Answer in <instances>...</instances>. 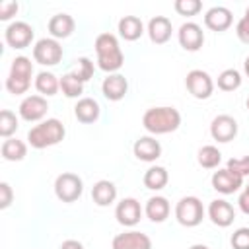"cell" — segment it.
<instances>
[{
  "instance_id": "1",
  "label": "cell",
  "mask_w": 249,
  "mask_h": 249,
  "mask_svg": "<svg viewBox=\"0 0 249 249\" xmlns=\"http://www.w3.org/2000/svg\"><path fill=\"white\" fill-rule=\"evenodd\" d=\"M142 126L154 136L175 132L181 126V113L169 105L150 107L142 117Z\"/></svg>"
},
{
  "instance_id": "2",
  "label": "cell",
  "mask_w": 249,
  "mask_h": 249,
  "mask_svg": "<svg viewBox=\"0 0 249 249\" xmlns=\"http://www.w3.org/2000/svg\"><path fill=\"white\" fill-rule=\"evenodd\" d=\"M95 53H97V66L103 72L117 74V70L124 64V54L119 47V39L113 33H99L95 37Z\"/></svg>"
},
{
  "instance_id": "3",
  "label": "cell",
  "mask_w": 249,
  "mask_h": 249,
  "mask_svg": "<svg viewBox=\"0 0 249 249\" xmlns=\"http://www.w3.org/2000/svg\"><path fill=\"white\" fill-rule=\"evenodd\" d=\"M64 134H66V128L58 119H47V121H41L39 124H35L33 128H29L27 142L31 148L43 150V148H51V146H56L58 142H62Z\"/></svg>"
},
{
  "instance_id": "4",
  "label": "cell",
  "mask_w": 249,
  "mask_h": 249,
  "mask_svg": "<svg viewBox=\"0 0 249 249\" xmlns=\"http://www.w3.org/2000/svg\"><path fill=\"white\" fill-rule=\"evenodd\" d=\"M31 76H33V62L27 56H16L10 66V74L6 78V89L12 95L27 93L31 88Z\"/></svg>"
},
{
  "instance_id": "5",
  "label": "cell",
  "mask_w": 249,
  "mask_h": 249,
  "mask_svg": "<svg viewBox=\"0 0 249 249\" xmlns=\"http://www.w3.org/2000/svg\"><path fill=\"white\" fill-rule=\"evenodd\" d=\"M175 218L181 226L185 228H195L202 222L204 218V206H202V200L198 196H183L179 198V202L175 204Z\"/></svg>"
},
{
  "instance_id": "6",
  "label": "cell",
  "mask_w": 249,
  "mask_h": 249,
  "mask_svg": "<svg viewBox=\"0 0 249 249\" xmlns=\"http://www.w3.org/2000/svg\"><path fill=\"white\" fill-rule=\"evenodd\" d=\"M84 193V181L76 173L64 171L54 179V195L60 202H76Z\"/></svg>"
},
{
  "instance_id": "7",
  "label": "cell",
  "mask_w": 249,
  "mask_h": 249,
  "mask_svg": "<svg viewBox=\"0 0 249 249\" xmlns=\"http://www.w3.org/2000/svg\"><path fill=\"white\" fill-rule=\"evenodd\" d=\"M62 47L53 37H43L33 47V60L41 66H54L62 60Z\"/></svg>"
},
{
  "instance_id": "8",
  "label": "cell",
  "mask_w": 249,
  "mask_h": 249,
  "mask_svg": "<svg viewBox=\"0 0 249 249\" xmlns=\"http://www.w3.org/2000/svg\"><path fill=\"white\" fill-rule=\"evenodd\" d=\"M185 88L195 99H208L212 95V91H214V80H212V76L208 72L195 68V70H191L187 74Z\"/></svg>"
},
{
  "instance_id": "9",
  "label": "cell",
  "mask_w": 249,
  "mask_h": 249,
  "mask_svg": "<svg viewBox=\"0 0 249 249\" xmlns=\"http://www.w3.org/2000/svg\"><path fill=\"white\" fill-rule=\"evenodd\" d=\"M33 37H35V31L27 21H12L4 31V39L12 49L29 47Z\"/></svg>"
},
{
  "instance_id": "10",
  "label": "cell",
  "mask_w": 249,
  "mask_h": 249,
  "mask_svg": "<svg viewBox=\"0 0 249 249\" xmlns=\"http://www.w3.org/2000/svg\"><path fill=\"white\" fill-rule=\"evenodd\" d=\"M19 117L27 123H37L41 121L47 111H49V103H47V97L35 93V95H27L23 97V101L19 103Z\"/></svg>"
},
{
  "instance_id": "11",
  "label": "cell",
  "mask_w": 249,
  "mask_h": 249,
  "mask_svg": "<svg viewBox=\"0 0 249 249\" xmlns=\"http://www.w3.org/2000/svg\"><path fill=\"white\" fill-rule=\"evenodd\" d=\"M177 39H179V45L189 51V53H196L202 45H204V31L198 23L195 21H185L179 31H177Z\"/></svg>"
},
{
  "instance_id": "12",
  "label": "cell",
  "mask_w": 249,
  "mask_h": 249,
  "mask_svg": "<svg viewBox=\"0 0 249 249\" xmlns=\"http://www.w3.org/2000/svg\"><path fill=\"white\" fill-rule=\"evenodd\" d=\"M210 183H212V189L216 193H220V195H233V193H237L243 187V177H239L237 173H233L228 167H224V169H218V171L212 173Z\"/></svg>"
},
{
  "instance_id": "13",
  "label": "cell",
  "mask_w": 249,
  "mask_h": 249,
  "mask_svg": "<svg viewBox=\"0 0 249 249\" xmlns=\"http://www.w3.org/2000/svg\"><path fill=\"white\" fill-rule=\"evenodd\" d=\"M210 136L216 142H231L237 136V121L231 115H218L210 123Z\"/></svg>"
},
{
  "instance_id": "14",
  "label": "cell",
  "mask_w": 249,
  "mask_h": 249,
  "mask_svg": "<svg viewBox=\"0 0 249 249\" xmlns=\"http://www.w3.org/2000/svg\"><path fill=\"white\" fill-rule=\"evenodd\" d=\"M115 218L121 226L124 228H132L140 222L142 218V206L136 198L132 196H126L123 198L121 202H117V208H115Z\"/></svg>"
},
{
  "instance_id": "15",
  "label": "cell",
  "mask_w": 249,
  "mask_h": 249,
  "mask_svg": "<svg viewBox=\"0 0 249 249\" xmlns=\"http://www.w3.org/2000/svg\"><path fill=\"white\" fill-rule=\"evenodd\" d=\"M208 218H210V222H212L214 226H218V228H228V226H231L233 220H235V210H233V206H231L228 200L216 198V200H212V202L208 204Z\"/></svg>"
},
{
  "instance_id": "16",
  "label": "cell",
  "mask_w": 249,
  "mask_h": 249,
  "mask_svg": "<svg viewBox=\"0 0 249 249\" xmlns=\"http://www.w3.org/2000/svg\"><path fill=\"white\" fill-rule=\"evenodd\" d=\"M113 249H152V239L136 230L117 233L111 243Z\"/></svg>"
},
{
  "instance_id": "17",
  "label": "cell",
  "mask_w": 249,
  "mask_h": 249,
  "mask_svg": "<svg viewBox=\"0 0 249 249\" xmlns=\"http://www.w3.org/2000/svg\"><path fill=\"white\" fill-rule=\"evenodd\" d=\"M233 23V14L230 8L226 6H212L206 14H204V25L210 31L222 33L226 29H230V25Z\"/></svg>"
},
{
  "instance_id": "18",
  "label": "cell",
  "mask_w": 249,
  "mask_h": 249,
  "mask_svg": "<svg viewBox=\"0 0 249 249\" xmlns=\"http://www.w3.org/2000/svg\"><path fill=\"white\" fill-rule=\"evenodd\" d=\"M128 91V80L123 74H109L101 82V93L107 101H121Z\"/></svg>"
},
{
  "instance_id": "19",
  "label": "cell",
  "mask_w": 249,
  "mask_h": 249,
  "mask_svg": "<svg viewBox=\"0 0 249 249\" xmlns=\"http://www.w3.org/2000/svg\"><path fill=\"white\" fill-rule=\"evenodd\" d=\"M148 37L152 43L156 45H163L171 39V33H173V25H171V19L165 18V16H154L150 21H148Z\"/></svg>"
},
{
  "instance_id": "20",
  "label": "cell",
  "mask_w": 249,
  "mask_h": 249,
  "mask_svg": "<svg viewBox=\"0 0 249 249\" xmlns=\"http://www.w3.org/2000/svg\"><path fill=\"white\" fill-rule=\"evenodd\" d=\"M132 152L136 156V160L140 161H156L160 156H161V144L154 138V136H140L134 146H132Z\"/></svg>"
},
{
  "instance_id": "21",
  "label": "cell",
  "mask_w": 249,
  "mask_h": 249,
  "mask_svg": "<svg viewBox=\"0 0 249 249\" xmlns=\"http://www.w3.org/2000/svg\"><path fill=\"white\" fill-rule=\"evenodd\" d=\"M169 212H171V206H169V200L165 196H150L146 200V206H144V214L148 216L150 222L154 224H161L169 218Z\"/></svg>"
},
{
  "instance_id": "22",
  "label": "cell",
  "mask_w": 249,
  "mask_h": 249,
  "mask_svg": "<svg viewBox=\"0 0 249 249\" xmlns=\"http://www.w3.org/2000/svg\"><path fill=\"white\" fill-rule=\"evenodd\" d=\"M74 27H76V21L70 14H54L51 19H49V33L53 39H66L74 33Z\"/></svg>"
},
{
  "instance_id": "23",
  "label": "cell",
  "mask_w": 249,
  "mask_h": 249,
  "mask_svg": "<svg viewBox=\"0 0 249 249\" xmlns=\"http://www.w3.org/2000/svg\"><path fill=\"white\" fill-rule=\"evenodd\" d=\"M101 115V107L93 97H82L78 99V103L74 105V117L82 123V124H91L99 119Z\"/></svg>"
},
{
  "instance_id": "24",
  "label": "cell",
  "mask_w": 249,
  "mask_h": 249,
  "mask_svg": "<svg viewBox=\"0 0 249 249\" xmlns=\"http://www.w3.org/2000/svg\"><path fill=\"white\" fill-rule=\"evenodd\" d=\"M91 198L97 206H109L117 200V187L109 179H99L91 187Z\"/></svg>"
},
{
  "instance_id": "25",
  "label": "cell",
  "mask_w": 249,
  "mask_h": 249,
  "mask_svg": "<svg viewBox=\"0 0 249 249\" xmlns=\"http://www.w3.org/2000/svg\"><path fill=\"white\" fill-rule=\"evenodd\" d=\"M117 31L124 41H136L144 33V23H142V19L138 16H123L119 19Z\"/></svg>"
},
{
  "instance_id": "26",
  "label": "cell",
  "mask_w": 249,
  "mask_h": 249,
  "mask_svg": "<svg viewBox=\"0 0 249 249\" xmlns=\"http://www.w3.org/2000/svg\"><path fill=\"white\" fill-rule=\"evenodd\" d=\"M35 89L39 91V95H43V97H53V95H56L58 93V89H60V78H56L53 72H49V70H43V72H39L37 76H35Z\"/></svg>"
},
{
  "instance_id": "27",
  "label": "cell",
  "mask_w": 249,
  "mask_h": 249,
  "mask_svg": "<svg viewBox=\"0 0 249 249\" xmlns=\"http://www.w3.org/2000/svg\"><path fill=\"white\" fill-rule=\"evenodd\" d=\"M142 181H144V187L146 189H150V191H161L167 185V181H169V173L161 165H152V167L146 169Z\"/></svg>"
},
{
  "instance_id": "28",
  "label": "cell",
  "mask_w": 249,
  "mask_h": 249,
  "mask_svg": "<svg viewBox=\"0 0 249 249\" xmlns=\"http://www.w3.org/2000/svg\"><path fill=\"white\" fill-rule=\"evenodd\" d=\"M2 158L6 161H21L25 156H27V144L23 140H18V138H6L2 142Z\"/></svg>"
},
{
  "instance_id": "29",
  "label": "cell",
  "mask_w": 249,
  "mask_h": 249,
  "mask_svg": "<svg viewBox=\"0 0 249 249\" xmlns=\"http://www.w3.org/2000/svg\"><path fill=\"white\" fill-rule=\"evenodd\" d=\"M196 161H198V165L204 167V169H216V167L220 165V161H222V152H220L216 146L206 144V146H202V148L196 152Z\"/></svg>"
},
{
  "instance_id": "30",
  "label": "cell",
  "mask_w": 249,
  "mask_h": 249,
  "mask_svg": "<svg viewBox=\"0 0 249 249\" xmlns=\"http://www.w3.org/2000/svg\"><path fill=\"white\" fill-rule=\"evenodd\" d=\"M60 91L68 99H78L84 93V82H80L72 72H66L60 78Z\"/></svg>"
},
{
  "instance_id": "31",
  "label": "cell",
  "mask_w": 249,
  "mask_h": 249,
  "mask_svg": "<svg viewBox=\"0 0 249 249\" xmlns=\"http://www.w3.org/2000/svg\"><path fill=\"white\" fill-rule=\"evenodd\" d=\"M241 86V74L235 68H226L218 76V88L222 91H235Z\"/></svg>"
},
{
  "instance_id": "32",
  "label": "cell",
  "mask_w": 249,
  "mask_h": 249,
  "mask_svg": "<svg viewBox=\"0 0 249 249\" xmlns=\"http://www.w3.org/2000/svg\"><path fill=\"white\" fill-rule=\"evenodd\" d=\"M18 126H19V121H18L16 113L10 109H2L0 111V136L12 138V134L18 130Z\"/></svg>"
},
{
  "instance_id": "33",
  "label": "cell",
  "mask_w": 249,
  "mask_h": 249,
  "mask_svg": "<svg viewBox=\"0 0 249 249\" xmlns=\"http://www.w3.org/2000/svg\"><path fill=\"white\" fill-rule=\"evenodd\" d=\"M80 82H88L91 76H93V62L88 58V56H80V58H76L74 60V68L70 70Z\"/></svg>"
},
{
  "instance_id": "34",
  "label": "cell",
  "mask_w": 249,
  "mask_h": 249,
  "mask_svg": "<svg viewBox=\"0 0 249 249\" xmlns=\"http://www.w3.org/2000/svg\"><path fill=\"white\" fill-rule=\"evenodd\" d=\"M173 8H175V12L179 16L191 18V16H196L202 10V2L200 0H175Z\"/></svg>"
},
{
  "instance_id": "35",
  "label": "cell",
  "mask_w": 249,
  "mask_h": 249,
  "mask_svg": "<svg viewBox=\"0 0 249 249\" xmlns=\"http://www.w3.org/2000/svg\"><path fill=\"white\" fill-rule=\"evenodd\" d=\"M226 167H228L230 171H233V173H237L239 177L245 179V177L249 175V156H243V158H231V160H228Z\"/></svg>"
},
{
  "instance_id": "36",
  "label": "cell",
  "mask_w": 249,
  "mask_h": 249,
  "mask_svg": "<svg viewBox=\"0 0 249 249\" xmlns=\"http://www.w3.org/2000/svg\"><path fill=\"white\" fill-rule=\"evenodd\" d=\"M233 249H249V228H237L230 239Z\"/></svg>"
},
{
  "instance_id": "37",
  "label": "cell",
  "mask_w": 249,
  "mask_h": 249,
  "mask_svg": "<svg viewBox=\"0 0 249 249\" xmlns=\"http://www.w3.org/2000/svg\"><path fill=\"white\" fill-rule=\"evenodd\" d=\"M19 10V4L14 2V0H6V2H0V19L2 21H8L12 19Z\"/></svg>"
},
{
  "instance_id": "38",
  "label": "cell",
  "mask_w": 249,
  "mask_h": 249,
  "mask_svg": "<svg viewBox=\"0 0 249 249\" xmlns=\"http://www.w3.org/2000/svg\"><path fill=\"white\" fill-rule=\"evenodd\" d=\"M12 200H14V191H12V187H10L6 181H2V183H0V208L6 210V208L12 204Z\"/></svg>"
},
{
  "instance_id": "39",
  "label": "cell",
  "mask_w": 249,
  "mask_h": 249,
  "mask_svg": "<svg viewBox=\"0 0 249 249\" xmlns=\"http://www.w3.org/2000/svg\"><path fill=\"white\" fill-rule=\"evenodd\" d=\"M235 35H237V39H239L241 43L249 45V19H247L245 16L237 21V25H235Z\"/></svg>"
},
{
  "instance_id": "40",
  "label": "cell",
  "mask_w": 249,
  "mask_h": 249,
  "mask_svg": "<svg viewBox=\"0 0 249 249\" xmlns=\"http://www.w3.org/2000/svg\"><path fill=\"white\" fill-rule=\"evenodd\" d=\"M60 249H84V245L78 239H66V241H62Z\"/></svg>"
},
{
  "instance_id": "41",
  "label": "cell",
  "mask_w": 249,
  "mask_h": 249,
  "mask_svg": "<svg viewBox=\"0 0 249 249\" xmlns=\"http://www.w3.org/2000/svg\"><path fill=\"white\" fill-rule=\"evenodd\" d=\"M243 72H245V76L249 78V56L243 60Z\"/></svg>"
},
{
  "instance_id": "42",
  "label": "cell",
  "mask_w": 249,
  "mask_h": 249,
  "mask_svg": "<svg viewBox=\"0 0 249 249\" xmlns=\"http://www.w3.org/2000/svg\"><path fill=\"white\" fill-rule=\"evenodd\" d=\"M189 249H210L208 245H202V243H195V245H191Z\"/></svg>"
},
{
  "instance_id": "43",
  "label": "cell",
  "mask_w": 249,
  "mask_h": 249,
  "mask_svg": "<svg viewBox=\"0 0 249 249\" xmlns=\"http://www.w3.org/2000/svg\"><path fill=\"white\" fill-rule=\"evenodd\" d=\"M243 16H245V18H247V19H249V6H247V8H245V14H243Z\"/></svg>"
},
{
  "instance_id": "44",
  "label": "cell",
  "mask_w": 249,
  "mask_h": 249,
  "mask_svg": "<svg viewBox=\"0 0 249 249\" xmlns=\"http://www.w3.org/2000/svg\"><path fill=\"white\" fill-rule=\"evenodd\" d=\"M243 193H247V195H249V183L245 185V189H243Z\"/></svg>"
},
{
  "instance_id": "45",
  "label": "cell",
  "mask_w": 249,
  "mask_h": 249,
  "mask_svg": "<svg viewBox=\"0 0 249 249\" xmlns=\"http://www.w3.org/2000/svg\"><path fill=\"white\" fill-rule=\"evenodd\" d=\"M245 105H247V111H249V97H247V101H245Z\"/></svg>"
}]
</instances>
